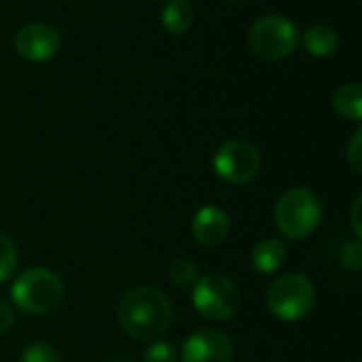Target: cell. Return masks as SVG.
Returning <instances> with one entry per match:
<instances>
[{"label":"cell","mask_w":362,"mask_h":362,"mask_svg":"<svg viewBox=\"0 0 362 362\" xmlns=\"http://www.w3.org/2000/svg\"><path fill=\"white\" fill-rule=\"evenodd\" d=\"M263 159L255 144L246 140H229L214 155V172L229 185H246L261 172Z\"/></svg>","instance_id":"cell-7"},{"label":"cell","mask_w":362,"mask_h":362,"mask_svg":"<svg viewBox=\"0 0 362 362\" xmlns=\"http://www.w3.org/2000/svg\"><path fill=\"white\" fill-rule=\"evenodd\" d=\"M339 261L346 269L350 272H358L362 267V246L361 240H354V242H348L341 252H339Z\"/></svg>","instance_id":"cell-19"},{"label":"cell","mask_w":362,"mask_h":362,"mask_svg":"<svg viewBox=\"0 0 362 362\" xmlns=\"http://www.w3.org/2000/svg\"><path fill=\"white\" fill-rule=\"evenodd\" d=\"M303 45L308 53H312L314 57H329L337 51L339 38L331 25L316 23V25H310L308 32L303 34Z\"/></svg>","instance_id":"cell-12"},{"label":"cell","mask_w":362,"mask_h":362,"mask_svg":"<svg viewBox=\"0 0 362 362\" xmlns=\"http://www.w3.org/2000/svg\"><path fill=\"white\" fill-rule=\"evenodd\" d=\"M172 303L170 299L151 286H138L125 293L119 305V325L121 329L140 341L157 339L172 325Z\"/></svg>","instance_id":"cell-1"},{"label":"cell","mask_w":362,"mask_h":362,"mask_svg":"<svg viewBox=\"0 0 362 362\" xmlns=\"http://www.w3.org/2000/svg\"><path fill=\"white\" fill-rule=\"evenodd\" d=\"M286 261V246L280 240H263L252 248L250 263L257 274H276Z\"/></svg>","instance_id":"cell-11"},{"label":"cell","mask_w":362,"mask_h":362,"mask_svg":"<svg viewBox=\"0 0 362 362\" xmlns=\"http://www.w3.org/2000/svg\"><path fill=\"white\" fill-rule=\"evenodd\" d=\"M274 221L286 240H305L318 229L322 221L320 199L305 187L288 189L276 204Z\"/></svg>","instance_id":"cell-2"},{"label":"cell","mask_w":362,"mask_h":362,"mask_svg":"<svg viewBox=\"0 0 362 362\" xmlns=\"http://www.w3.org/2000/svg\"><path fill=\"white\" fill-rule=\"evenodd\" d=\"M170 280L178 286H193L199 280V269L189 259H178L170 267Z\"/></svg>","instance_id":"cell-15"},{"label":"cell","mask_w":362,"mask_h":362,"mask_svg":"<svg viewBox=\"0 0 362 362\" xmlns=\"http://www.w3.org/2000/svg\"><path fill=\"white\" fill-rule=\"evenodd\" d=\"M161 23L174 36L185 34L193 23V6L189 4V0H170L163 8Z\"/></svg>","instance_id":"cell-14"},{"label":"cell","mask_w":362,"mask_h":362,"mask_svg":"<svg viewBox=\"0 0 362 362\" xmlns=\"http://www.w3.org/2000/svg\"><path fill=\"white\" fill-rule=\"evenodd\" d=\"M346 157H348V163L352 165L354 172H362V132L356 129L350 144H348V151H346Z\"/></svg>","instance_id":"cell-20"},{"label":"cell","mask_w":362,"mask_h":362,"mask_svg":"<svg viewBox=\"0 0 362 362\" xmlns=\"http://www.w3.org/2000/svg\"><path fill=\"white\" fill-rule=\"evenodd\" d=\"M144 362H176V350L170 341H153L144 350Z\"/></svg>","instance_id":"cell-18"},{"label":"cell","mask_w":362,"mask_h":362,"mask_svg":"<svg viewBox=\"0 0 362 362\" xmlns=\"http://www.w3.org/2000/svg\"><path fill=\"white\" fill-rule=\"evenodd\" d=\"M13 322H15V312H13V308L0 301V335L8 333L11 327H13Z\"/></svg>","instance_id":"cell-21"},{"label":"cell","mask_w":362,"mask_h":362,"mask_svg":"<svg viewBox=\"0 0 362 362\" xmlns=\"http://www.w3.org/2000/svg\"><path fill=\"white\" fill-rule=\"evenodd\" d=\"M119 362H134V361H119Z\"/></svg>","instance_id":"cell-23"},{"label":"cell","mask_w":362,"mask_h":362,"mask_svg":"<svg viewBox=\"0 0 362 362\" xmlns=\"http://www.w3.org/2000/svg\"><path fill=\"white\" fill-rule=\"evenodd\" d=\"M248 45L263 59H284L297 49L299 30L284 15H265L250 25Z\"/></svg>","instance_id":"cell-6"},{"label":"cell","mask_w":362,"mask_h":362,"mask_svg":"<svg viewBox=\"0 0 362 362\" xmlns=\"http://www.w3.org/2000/svg\"><path fill=\"white\" fill-rule=\"evenodd\" d=\"M193 308L199 312L210 322H225L235 316L240 310L242 297L238 286L218 274H208L199 276V280L193 284V295H191Z\"/></svg>","instance_id":"cell-5"},{"label":"cell","mask_w":362,"mask_h":362,"mask_svg":"<svg viewBox=\"0 0 362 362\" xmlns=\"http://www.w3.org/2000/svg\"><path fill=\"white\" fill-rule=\"evenodd\" d=\"M64 295L62 280L57 274L45 267H32L19 274L11 286V299L13 303L23 310L25 314L40 316L53 312Z\"/></svg>","instance_id":"cell-3"},{"label":"cell","mask_w":362,"mask_h":362,"mask_svg":"<svg viewBox=\"0 0 362 362\" xmlns=\"http://www.w3.org/2000/svg\"><path fill=\"white\" fill-rule=\"evenodd\" d=\"M316 305V286L303 274H286L267 291V310L274 318L297 322Z\"/></svg>","instance_id":"cell-4"},{"label":"cell","mask_w":362,"mask_h":362,"mask_svg":"<svg viewBox=\"0 0 362 362\" xmlns=\"http://www.w3.org/2000/svg\"><path fill=\"white\" fill-rule=\"evenodd\" d=\"M59 32L45 21H34L23 25L15 34V51L28 62H47L59 51Z\"/></svg>","instance_id":"cell-8"},{"label":"cell","mask_w":362,"mask_h":362,"mask_svg":"<svg viewBox=\"0 0 362 362\" xmlns=\"http://www.w3.org/2000/svg\"><path fill=\"white\" fill-rule=\"evenodd\" d=\"M233 348L227 335L210 329L195 331L182 346V362H231Z\"/></svg>","instance_id":"cell-9"},{"label":"cell","mask_w":362,"mask_h":362,"mask_svg":"<svg viewBox=\"0 0 362 362\" xmlns=\"http://www.w3.org/2000/svg\"><path fill=\"white\" fill-rule=\"evenodd\" d=\"M19 362H59V356H57V352L49 344L36 341V344H30L21 352Z\"/></svg>","instance_id":"cell-17"},{"label":"cell","mask_w":362,"mask_h":362,"mask_svg":"<svg viewBox=\"0 0 362 362\" xmlns=\"http://www.w3.org/2000/svg\"><path fill=\"white\" fill-rule=\"evenodd\" d=\"M333 106L344 119L361 121L362 119V87L361 83L341 85L333 95Z\"/></svg>","instance_id":"cell-13"},{"label":"cell","mask_w":362,"mask_h":362,"mask_svg":"<svg viewBox=\"0 0 362 362\" xmlns=\"http://www.w3.org/2000/svg\"><path fill=\"white\" fill-rule=\"evenodd\" d=\"M15 267H17V248L13 240L0 231V284L13 276Z\"/></svg>","instance_id":"cell-16"},{"label":"cell","mask_w":362,"mask_h":362,"mask_svg":"<svg viewBox=\"0 0 362 362\" xmlns=\"http://www.w3.org/2000/svg\"><path fill=\"white\" fill-rule=\"evenodd\" d=\"M361 208H362V197L358 195L354 199V206H352V229L356 233V238H362V223H361Z\"/></svg>","instance_id":"cell-22"},{"label":"cell","mask_w":362,"mask_h":362,"mask_svg":"<svg viewBox=\"0 0 362 362\" xmlns=\"http://www.w3.org/2000/svg\"><path fill=\"white\" fill-rule=\"evenodd\" d=\"M229 229H231L229 216L218 206L199 208L197 214L193 216V223H191L193 238L202 246H218V244H223L229 238Z\"/></svg>","instance_id":"cell-10"}]
</instances>
